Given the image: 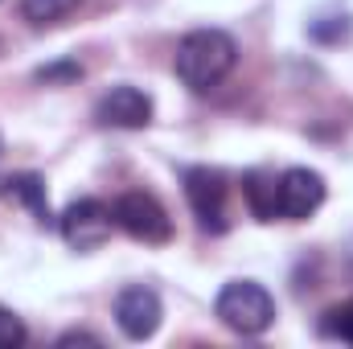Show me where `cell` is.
<instances>
[{
  "instance_id": "cell-6",
  "label": "cell",
  "mask_w": 353,
  "mask_h": 349,
  "mask_svg": "<svg viewBox=\"0 0 353 349\" xmlns=\"http://www.w3.org/2000/svg\"><path fill=\"white\" fill-rule=\"evenodd\" d=\"M161 317H165V304L152 288L144 283H132L115 296V325L123 329V337L132 341H148L157 329H161Z\"/></svg>"
},
{
  "instance_id": "cell-12",
  "label": "cell",
  "mask_w": 353,
  "mask_h": 349,
  "mask_svg": "<svg viewBox=\"0 0 353 349\" xmlns=\"http://www.w3.org/2000/svg\"><path fill=\"white\" fill-rule=\"evenodd\" d=\"M321 333H325V337H333V341L353 346V300H345V304H337V308H329V312H325Z\"/></svg>"
},
{
  "instance_id": "cell-8",
  "label": "cell",
  "mask_w": 353,
  "mask_h": 349,
  "mask_svg": "<svg viewBox=\"0 0 353 349\" xmlns=\"http://www.w3.org/2000/svg\"><path fill=\"white\" fill-rule=\"evenodd\" d=\"M94 119L103 128H123V132L148 128L152 123V99L140 87H111L94 103Z\"/></svg>"
},
{
  "instance_id": "cell-3",
  "label": "cell",
  "mask_w": 353,
  "mask_h": 349,
  "mask_svg": "<svg viewBox=\"0 0 353 349\" xmlns=\"http://www.w3.org/2000/svg\"><path fill=\"white\" fill-rule=\"evenodd\" d=\"M111 214H115V226H119L123 235H132L136 243L161 247V243L173 239V218H169V210H165L152 193H144V189L123 193V197L111 206Z\"/></svg>"
},
{
  "instance_id": "cell-1",
  "label": "cell",
  "mask_w": 353,
  "mask_h": 349,
  "mask_svg": "<svg viewBox=\"0 0 353 349\" xmlns=\"http://www.w3.org/2000/svg\"><path fill=\"white\" fill-rule=\"evenodd\" d=\"M239 62V41L226 29H193L181 37L173 58L176 79L189 90H214Z\"/></svg>"
},
{
  "instance_id": "cell-2",
  "label": "cell",
  "mask_w": 353,
  "mask_h": 349,
  "mask_svg": "<svg viewBox=\"0 0 353 349\" xmlns=\"http://www.w3.org/2000/svg\"><path fill=\"white\" fill-rule=\"evenodd\" d=\"M214 317L239 337H259L275 325V300L255 279H230L214 300Z\"/></svg>"
},
{
  "instance_id": "cell-5",
  "label": "cell",
  "mask_w": 353,
  "mask_h": 349,
  "mask_svg": "<svg viewBox=\"0 0 353 349\" xmlns=\"http://www.w3.org/2000/svg\"><path fill=\"white\" fill-rule=\"evenodd\" d=\"M185 201L201 230H210V235L226 230V177L218 169H205V165L185 169Z\"/></svg>"
},
{
  "instance_id": "cell-11",
  "label": "cell",
  "mask_w": 353,
  "mask_h": 349,
  "mask_svg": "<svg viewBox=\"0 0 353 349\" xmlns=\"http://www.w3.org/2000/svg\"><path fill=\"white\" fill-rule=\"evenodd\" d=\"M83 0H21V17L33 25V29H46V25H58L66 21Z\"/></svg>"
},
{
  "instance_id": "cell-14",
  "label": "cell",
  "mask_w": 353,
  "mask_h": 349,
  "mask_svg": "<svg viewBox=\"0 0 353 349\" xmlns=\"http://www.w3.org/2000/svg\"><path fill=\"white\" fill-rule=\"evenodd\" d=\"M25 325H21V317L17 312H8V308H0V349H17L25 346Z\"/></svg>"
},
{
  "instance_id": "cell-15",
  "label": "cell",
  "mask_w": 353,
  "mask_h": 349,
  "mask_svg": "<svg viewBox=\"0 0 353 349\" xmlns=\"http://www.w3.org/2000/svg\"><path fill=\"white\" fill-rule=\"evenodd\" d=\"M350 33H353L350 17H341V25H325V21H312V25H308V37H312V41H345Z\"/></svg>"
},
{
  "instance_id": "cell-7",
  "label": "cell",
  "mask_w": 353,
  "mask_h": 349,
  "mask_svg": "<svg viewBox=\"0 0 353 349\" xmlns=\"http://www.w3.org/2000/svg\"><path fill=\"white\" fill-rule=\"evenodd\" d=\"M325 206V177L316 169H288L279 173V218L304 222Z\"/></svg>"
},
{
  "instance_id": "cell-16",
  "label": "cell",
  "mask_w": 353,
  "mask_h": 349,
  "mask_svg": "<svg viewBox=\"0 0 353 349\" xmlns=\"http://www.w3.org/2000/svg\"><path fill=\"white\" fill-rule=\"evenodd\" d=\"M79 341H83V346H103V341H99L94 333H66V337H62L58 346H79Z\"/></svg>"
},
{
  "instance_id": "cell-10",
  "label": "cell",
  "mask_w": 353,
  "mask_h": 349,
  "mask_svg": "<svg viewBox=\"0 0 353 349\" xmlns=\"http://www.w3.org/2000/svg\"><path fill=\"white\" fill-rule=\"evenodd\" d=\"M243 197L251 206V214L259 222H275L279 218V177L267 169H251L243 177Z\"/></svg>"
},
{
  "instance_id": "cell-4",
  "label": "cell",
  "mask_w": 353,
  "mask_h": 349,
  "mask_svg": "<svg viewBox=\"0 0 353 349\" xmlns=\"http://www.w3.org/2000/svg\"><path fill=\"white\" fill-rule=\"evenodd\" d=\"M58 230H62V239H66L70 251L90 255V251H99V247L111 239V230H115V214H111L99 197H79V201H70V206L62 210Z\"/></svg>"
},
{
  "instance_id": "cell-13",
  "label": "cell",
  "mask_w": 353,
  "mask_h": 349,
  "mask_svg": "<svg viewBox=\"0 0 353 349\" xmlns=\"http://www.w3.org/2000/svg\"><path fill=\"white\" fill-rule=\"evenodd\" d=\"M33 79H37V83H46V87H54V83H79V79H83V66H79L74 58H62V62L41 66Z\"/></svg>"
},
{
  "instance_id": "cell-9",
  "label": "cell",
  "mask_w": 353,
  "mask_h": 349,
  "mask_svg": "<svg viewBox=\"0 0 353 349\" xmlns=\"http://www.w3.org/2000/svg\"><path fill=\"white\" fill-rule=\"evenodd\" d=\"M0 193L8 197V201H17V206H25L41 226H50L54 222V214H50V197H46V177L37 173H12L0 181Z\"/></svg>"
}]
</instances>
